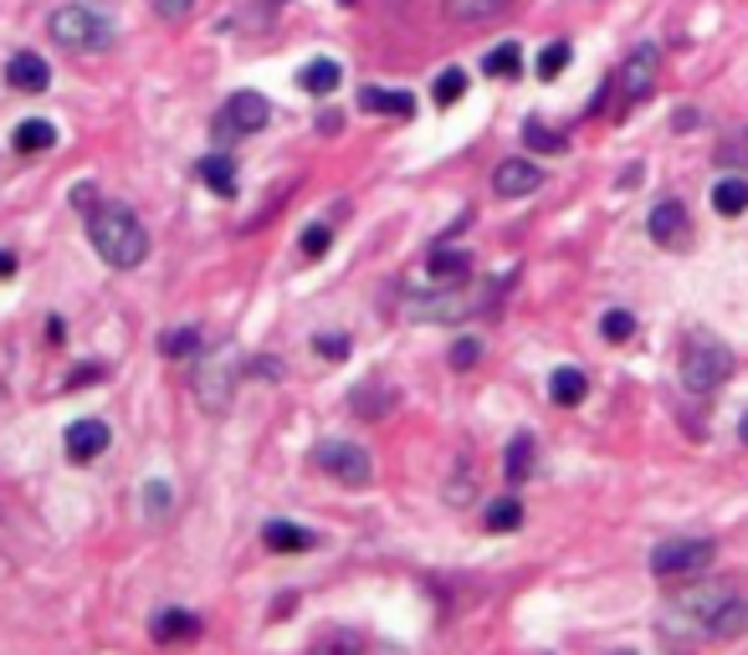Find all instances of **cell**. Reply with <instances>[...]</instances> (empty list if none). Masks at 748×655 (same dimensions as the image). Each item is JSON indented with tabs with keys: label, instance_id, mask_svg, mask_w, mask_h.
<instances>
[{
	"label": "cell",
	"instance_id": "6da1fadb",
	"mask_svg": "<svg viewBox=\"0 0 748 655\" xmlns=\"http://www.w3.org/2000/svg\"><path fill=\"white\" fill-rule=\"evenodd\" d=\"M88 242L98 246V256H103L108 267H119V272L139 267L149 256V231L129 205H98L88 215Z\"/></svg>",
	"mask_w": 748,
	"mask_h": 655
},
{
	"label": "cell",
	"instance_id": "7a4b0ae2",
	"mask_svg": "<svg viewBox=\"0 0 748 655\" xmlns=\"http://www.w3.org/2000/svg\"><path fill=\"white\" fill-rule=\"evenodd\" d=\"M677 369H681V385L693 395H712V389H722L734 379V348L712 334H687Z\"/></svg>",
	"mask_w": 748,
	"mask_h": 655
},
{
	"label": "cell",
	"instance_id": "3957f363",
	"mask_svg": "<svg viewBox=\"0 0 748 655\" xmlns=\"http://www.w3.org/2000/svg\"><path fill=\"white\" fill-rule=\"evenodd\" d=\"M718 559V543L712 538H667L651 549V574L656 579H702Z\"/></svg>",
	"mask_w": 748,
	"mask_h": 655
},
{
	"label": "cell",
	"instance_id": "277c9868",
	"mask_svg": "<svg viewBox=\"0 0 748 655\" xmlns=\"http://www.w3.org/2000/svg\"><path fill=\"white\" fill-rule=\"evenodd\" d=\"M52 41H62L72 52H108V47H113V27H108L93 6H78V0H72V6L52 11Z\"/></svg>",
	"mask_w": 748,
	"mask_h": 655
},
{
	"label": "cell",
	"instance_id": "5b68a950",
	"mask_svg": "<svg viewBox=\"0 0 748 655\" xmlns=\"http://www.w3.org/2000/svg\"><path fill=\"white\" fill-rule=\"evenodd\" d=\"M487 297L467 293V282H442V287H431L426 297H405V313L421 323H456L467 318V313H477Z\"/></svg>",
	"mask_w": 748,
	"mask_h": 655
},
{
	"label": "cell",
	"instance_id": "8992f818",
	"mask_svg": "<svg viewBox=\"0 0 748 655\" xmlns=\"http://www.w3.org/2000/svg\"><path fill=\"white\" fill-rule=\"evenodd\" d=\"M656 78H661V47H656V41L630 47V57L620 62V72H615V88H620L626 108L630 103H646V98L656 93Z\"/></svg>",
	"mask_w": 748,
	"mask_h": 655
},
{
	"label": "cell",
	"instance_id": "52a82bcc",
	"mask_svg": "<svg viewBox=\"0 0 748 655\" xmlns=\"http://www.w3.org/2000/svg\"><path fill=\"white\" fill-rule=\"evenodd\" d=\"M313 467L328 471V477H338L344 487H370V477H374L370 451L354 446V441H319L313 446Z\"/></svg>",
	"mask_w": 748,
	"mask_h": 655
},
{
	"label": "cell",
	"instance_id": "ba28073f",
	"mask_svg": "<svg viewBox=\"0 0 748 655\" xmlns=\"http://www.w3.org/2000/svg\"><path fill=\"white\" fill-rule=\"evenodd\" d=\"M231 385H236V348L231 344H221L211 354V359L201 364V369H195V395H201V405L205 410H226L231 405Z\"/></svg>",
	"mask_w": 748,
	"mask_h": 655
},
{
	"label": "cell",
	"instance_id": "9c48e42d",
	"mask_svg": "<svg viewBox=\"0 0 748 655\" xmlns=\"http://www.w3.org/2000/svg\"><path fill=\"white\" fill-rule=\"evenodd\" d=\"M272 119V103L262 93H231L226 108H221V119H215V134L221 139H236V134H256V129H267Z\"/></svg>",
	"mask_w": 748,
	"mask_h": 655
},
{
	"label": "cell",
	"instance_id": "30bf717a",
	"mask_svg": "<svg viewBox=\"0 0 748 655\" xmlns=\"http://www.w3.org/2000/svg\"><path fill=\"white\" fill-rule=\"evenodd\" d=\"M646 231H651L656 246H667V252H681V246L693 242V221H687V205L681 201H661L651 205V215H646Z\"/></svg>",
	"mask_w": 748,
	"mask_h": 655
},
{
	"label": "cell",
	"instance_id": "8fae6325",
	"mask_svg": "<svg viewBox=\"0 0 748 655\" xmlns=\"http://www.w3.org/2000/svg\"><path fill=\"white\" fill-rule=\"evenodd\" d=\"M544 185V170H538L534 160H503L493 170V190L503 195V201H518V195H534V190Z\"/></svg>",
	"mask_w": 748,
	"mask_h": 655
},
{
	"label": "cell",
	"instance_id": "7c38bea8",
	"mask_svg": "<svg viewBox=\"0 0 748 655\" xmlns=\"http://www.w3.org/2000/svg\"><path fill=\"white\" fill-rule=\"evenodd\" d=\"M6 82H11L16 93H41V88H52V68H47V57L37 52H16L6 62Z\"/></svg>",
	"mask_w": 748,
	"mask_h": 655
},
{
	"label": "cell",
	"instance_id": "4fadbf2b",
	"mask_svg": "<svg viewBox=\"0 0 748 655\" xmlns=\"http://www.w3.org/2000/svg\"><path fill=\"white\" fill-rule=\"evenodd\" d=\"M262 543H267L272 553H313V549H319V533H313V528H303V522L272 518L267 528H262Z\"/></svg>",
	"mask_w": 748,
	"mask_h": 655
},
{
	"label": "cell",
	"instance_id": "5bb4252c",
	"mask_svg": "<svg viewBox=\"0 0 748 655\" xmlns=\"http://www.w3.org/2000/svg\"><path fill=\"white\" fill-rule=\"evenodd\" d=\"M702 630H708L712 641H738V635H748V600H734V594H728V600L708 615Z\"/></svg>",
	"mask_w": 748,
	"mask_h": 655
},
{
	"label": "cell",
	"instance_id": "9a60e30c",
	"mask_svg": "<svg viewBox=\"0 0 748 655\" xmlns=\"http://www.w3.org/2000/svg\"><path fill=\"white\" fill-rule=\"evenodd\" d=\"M108 451V426L103 420H78L68 430V456L72 461H98Z\"/></svg>",
	"mask_w": 748,
	"mask_h": 655
},
{
	"label": "cell",
	"instance_id": "2e32d148",
	"mask_svg": "<svg viewBox=\"0 0 748 655\" xmlns=\"http://www.w3.org/2000/svg\"><path fill=\"white\" fill-rule=\"evenodd\" d=\"M338 82H344V68H338L334 57H313V62H303V68H297V88H303V93H313V98L334 93Z\"/></svg>",
	"mask_w": 748,
	"mask_h": 655
},
{
	"label": "cell",
	"instance_id": "e0dca14e",
	"mask_svg": "<svg viewBox=\"0 0 748 655\" xmlns=\"http://www.w3.org/2000/svg\"><path fill=\"white\" fill-rule=\"evenodd\" d=\"M195 174H201V185L215 190L221 201H231V195H236V164H231L226 154H205V160L195 164Z\"/></svg>",
	"mask_w": 748,
	"mask_h": 655
},
{
	"label": "cell",
	"instance_id": "ac0fdd59",
	"mask_svg": "<svg viewBox=\"0 0 748 655\" xmlns=\"http://www.w3.org/2000/svg\"><path fill=\"white\" fill-rule=\"evenodd\" d=\"M589 395V379H585V369H575V364H564V369H554V379H548V400L554 405H579Z\"/></svg>",
	"mask_w": 748,
	"mask_h": 655
},
{
	"label": "cell",
	"instance_id": "d6986e66",
	"mask_svg": "<svg viewBox=\"0 0 748 655\" xmlns=\"http://www.w3.org/2000/svg\"><path fill=\"white\" fill-rule=\"evenodd\" d=\"M712 211L728 215V221L748 211V180L744 174H722L718 185H712Z\"/></svg>",
	"mask_w": 748,
	"mask_h": 655
},
{
	"label": "cell",
	"instance_id": "ffe728a7",
	"mask_svg": "<svg viewBox=\"0 0 748 655\" xmlns=\"http://www.w3.org/2000/svg\"><path fill=\"white\" fill-rule=\"evenodd\" d=\"M513 0H446V16H452L456 27H477V21H493L503 16Z\"/></svg>",
	"mask_w": 748,
	"mask_h": 655
},
{
	"label": "cell",
	"instance_id": "44dd1931",
	"mask_svg": "<svg viewBox=\"0 0 748 655\" xmlns=\"http://www.w3.org/2000/svg\"><path fill=\"white\" fill-rule=\"evenodd\" d=\"M426 267H431V277H436V282H467L472 256L456 252V246H436V252L426 256Z\"/></svg>",
	"mask_w": 748,
	"mask_h": 655
},
{
	"label": "cell",
	"instance_id": "7402d4cb",
	"mask_svg": "<svg viewBox=\"0 0 748 655\" xmlns=\"http://www.w3.org/2000/svg\"><path fill=\"white\" fill-rule=\"evenodd\" d=\"M364 113H390V119H411L415 113V98L411 93H385V88H364L360 93Z\"/></svg>",
	"mask_w": 748,
	"mask_h": 655
},
{
	"label": "cell",
	"instance_id": "603a6c76",
	"mask_svg": "<svg viewBox=\"0 0 748 655\" xmlns=\"http://www.w3.org/2000/svg\"><path fill=\"white\" fill-rule=\"evenodd\" d=\"M52 144H57V123H52V119L16 123V149H21V154H47Z\"/></svg>",
	"mask_w": 748,
	"mask_h": 655
},
{
	"label": "cell",
	"instance_id": "cb8c5ba5",
	"mask_svg": "<svg viewBox=\"0 0 748 655\" xmlns=\"http://www.w3.org/2000/svg\"><path fill=\"white\" fill-rule=\"evenodd\" d=\"M154 641H190L195 630H201V615H190V610H164V615H154Z\"/></svg>",
	"mask_w": 748,
	"mask_h": 655
},
{
	"label": "cell",
	"instance_id": "d4e9b609",
	"mask_svg": "<svg viewBox=\"0 0 748 655\" xmlns=\"http://www.w3.org/2000/svg\"><path fill=\"white\" fill-rule=\"evenodd\" d=\"M395 410V389L390 385H364V389H354V415H370V420H380V415H390Z\"/></svg>",
	"mask_w": 748,
	"mask_h": 655
},
{
	"label": "cell",
	"instance_id": "484cf974",
	"mask_svg": "<svg viewBox=\"0 0 748 655\" xmlns=\"http://www.w3.org/2000/svg\"><path fill=\"white\" fill-rule=\"evenodd\" d=\"M518 68H523L518 41H503V47H493V52L482 57V72H487V78H518Z\"/></svg>",
	"mask_w": 748,
	"mask_h": 655
},
{
	"label": "cell",
	"instance_id": "4316f807",
	"mask_svg": "<svg viewBox=\"0 0 748 655\" xmlns=\"http://www.w3.org/2000/svg\"><path fill=\"white\" fill-rule=\"evenodd\" d=\"M728 600V589H693V594H681L677 610H687V615H697L702 625H708V615L718 610V604Z\"/></svg>",
	"mask_w": 748,
	"mask_h": 655
},
{
	"label": "cell",
	"instance_id": "83f0119b",
	"mask_svg": "<svg viewBox=\"0 0 748 655\" xmlns=\"http://www.w3.org/2000/svg\"><path fill=\"white\" fill-rule=\"evenodd\" d=\"M160 354L164 359H190V354H201V328H174V334H164Z\"/></svg>",
	"mask_w": 748,
	"mask_h": 655
},
{
	"label": "cell",
	"instance_id": "f1b7e54d",
	"mask_svg": "<svg viewBox=\"0 0 748 655\" xmlns=\"http://www.w3.org/2000/svg\"><path fill=\"white\" fill-rule=\"evenodd\" d=\"M518 522H523L518 497H497L493 508H487V533H513Z\"/></svg>",
	"mask_w": 748,
	"mask_h": 655
},
{
	"label": "cell",
	"instance_id": "f546056e",
	"mask_svg": "<svg viewBox=\"0 0 748 655\" xmlns=\"http://www.w3.org/2000/svg\"><path fill=\"white\" fill-rule=\"evenodd\" d=\"M503 467H508V482L518 487L523 477L534 471V441H528V436H513V446H508V461H503Z\"/></svg>",
	"mask_w": 748,
	"mask_h": 655
},
{
	"label": "cell",
	"instance_id": "4dcf8cb0",
	"mask_svg": "<svg viewBox=\"0 0 748 655\" xmlns=\"http://www.w3.org/2000/svg\"><path fill=\"white\" fill-rule=\"evenodd\" d=\"M523 144L538 149V154H564V144H569V139L554 134V129H544L538 119H528V123H523Z\"/></svg>",
	"mask_w": 748,
	"mask_h": 655
},
{
	"label": "cell",
	"instance_id": "1f68e13d",
	"mask_svg": "<svg viewBox=\"0 0 748 655\" xmlns=\"http://www.w3.org/2000/svg\"><path fill=\"white\" fill-rule=\"evenodd\" d=\"M462 93H467V72H462V68H446L442 78H436V88H431V98H436L442 108L462 103Z\"/></svg>",
	"mask_w": 748,
	"mask_h": 655
},
{
	"label": "cell",
	"instance_id": "d6a6232c",
	"mask_svg": "<svg viewBox=\"0 0 748 655\" xmlns=\"http://www.w3.org/2000/svg\"><path fill=\"white\" fill-rule=\"evenodd\" d=\"M564 68H569V41H548L544 52H538V78L554 82Z\"/></svg>",
	"mask_w": 748,
	"mask_h": 655
},
{
	"label": "cell",
	"instance_id": "836d02e7",
	"mask_svg": "<svg viewBox=\"0 0 748 655\" xmlns=\"http://www.w3.org/2000/svg\"><path fill=\"white\" fill-rule=\"evenodd\" d=\"M600 334H605V344H626V338L636 334V318H630L626 308H615L600 318Z\"/></svg>",
	"mask_w": 748,
	"mask_h": 655
},
{
	"label": "cell",
	"instance_id": "e575fe53",
	"mask_svg": "<svg viewBox=\"0 0 748 655\" xmlns=\"http://www.w3.org/2000/svg\"><path fill=\"white\" fill-rule=\"evenodd\" d=\"M328 242H334V231H328V226H307L303 231V256H313V262H319V256L328 252Z\"/></svg>",
	"mask_w": 748,
	"mask_h": 655
},
{
	"label": "cell",
	"instance_id": "d590c367",
	"mask_svg": "<svg viewBox=\"0 0 748 655\" xmlns=\"http://www.w3.org/2000/svg\"><path fill=\"white\" fill-rule=\"evenodd\" d=\"M149 6H154L160 21H185V16L195 11V0H149Z\"/></svg>",
	"mask_w": 748,
	"mask_h": 655
},
{
	"label": "cell",
	"instance_id": "8d00e7d4",
	"mask_svg": "<svg viewBox=\"0 0 748 655\" xmlns=\"http://www.w3.org/2000/svg\"><path fill=\"white\" fill-rule=\"evenodd\" d=\"M477 359H482V344H477V338H462V344L452 348V369H472Z\"/></svg>",
	"mask_w": 748,
	"mask_h": 655
},
{
	"label": "cell",
	"instance_id": "74e56055",
	"mask_svg": "<svg viewBox=\"0 0 748 655\" xmlns=\"http://www.w3.org/2000/svg\"><path fill=\"white\" fill-rule=\"evenodd\" d=\"M722 164H748V134L734 139V144H722Z\"/></svg>",
	"mask_w": 748,
	"mask_h": 655
},
{
	"label": "cell",
	"instance_id": "f35d334b",
	"mask_svg": "<svg viewBox=\"0 0 748 655\" xmlns=\"http://www.w3.org/2000/svg\"><path fill=\"white\" fill-rule=\"evenodd\" d=\"M313 655H364V645H354V641H328V645H319Z\"/></svg>",
	"mask_w": 748,
	"mask_h": 655
},
{
	"label": "cell",
	"instance_id": "ab89813d",
	"mask_svg": "<svg viewBox=\"0 0 748 655\" xmlns=\"http://www.w3.org/2000/svg\"><path fill=\"white\" fill-rule=\"evenodd\" d=\"M313 348H319V354H328V359H344V354H348L344 338H313Z\"/></svg>",
	"mask_w": 748,
	"mask_h": 655
},
{
	"label": "cell",
	"instance_id": "60d3db41",
	"mask_svg": "<svg viewBox=\"0 0 748 655\" xmlns=\"http://www.w3.org/2000/svg\"><path fill=\"white\" fill-rule=\"evenodd\" d=\"M164 508H170V487L154 482V487H149V512H164Z\"/></svg>",
	"mask_w": 748,
	"mask_h": 655
},
{
	"label": "cell",
	"instance_id": "b9f144b4",
	"mask_svg": "<svg viewBox=\"0 0 748 655\" xmlns=\"http://www.w3.org/2000/svg\"><path fill=\"white\" fill-rule=\"evenodd\" d=\"M671 129H681V134H687V129H697V113H693V108H681V113H677V123H671Z\"/></svg>",
	"mask_w": 748,
	"mask_h": 655
},
{
	"label": "cell",
	"instance_id": "7bdbcfd3",
	"mask_svg": "<svg viewBox=\"0 0 748 655\" xmlns=\"http://www.w3.org/2000/svg\"><path fill=\"white\" fill-rule=\"evenodd\" d=\"M11 272H16V256H6V252H0V277H11Z\"/></svg>",
	"mask_w": 748,
	"mask_h": 655
},
{
	"label": "cell",
	"instance_id": "ee69618b",
	"mask_svg": "<svg viewBox=\"0 0 748 655\" xmlns=\"http://www.w3.org/2000/svg\"><path fill=\"white\" fill-rule=\"evenodd\" d=\"M738 441L748 446V415H744V420H738Z\"/></svg>",
	"mask_w": 748,
	"mask_h": 655
},
{
	"label": "cell",
	"instance_id": "f6af8a7d",
	"mask_svg": "<svg viewBox=\"0 0 748 655\" xmlns=\"http://www.w3.org/2000/svg\"><path fill=\"white\" fill-rule=\"evenodd\" d=\"M615 655H630V651H615Z\"/></svg>",
	"mask_w": 748,
	"mask_h": 655
},
{
	"label": "cell",
	"instance_id": "bcb514c9",
	"mask_svg": "<svg viewBox=\"0 0 748 655\" xmlns=\"http://www.w3.org/2000/svg\"><path fill=\"white\" fill-rule=\"evenodd\" d=\"M272 6H282V0H272Z\"/></svg>",
	"mask_w": 748,
	"mask_h": 655
}]
</instances>
